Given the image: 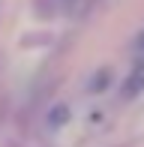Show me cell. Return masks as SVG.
<instances>
[{"label":"cell","mask_w":144,"mask_h":147,"mask_svg":"<svg viewBox=\"0 0 144 147\" xmlns=\"http://www.w3.org/2000/svg\"><path fill=\"white\" fill-rule=\"evenodd\" d=\"M123 99H135L144 93V60H138V63H132V69L126 72V78H123Z\"/></svg>","instance_id":"6da1fadb"},{"label":"cell","mask_w":144,"mask_h":147,"mask_svg":"<svg viewBox=\"0 0 144 147\" xmlns=\"http://www.w3.org/2000/svg\"><path fill=\"white\" fill-rule=\"evenodd\" d=\"M48 123H51V126H63V123H66V108H63V105H60V108H54V111H51V117H48Z\"/></svg>","instance_id":"3957f363"},{"label":"cell","mask_w":144,"mask_h":147,"mask_svg":"<svg viewBox=\"0 0 144 147\" xmlns=\"http://www.w3.org/2000/svg\"><path fill=\"white\" fill-rule=\"evenodd\" d=\"M108 78H111V72H96V78H93V87H90V93H99V87H105L108 84Z\"/></svg>","instance_id":"7a4b0ae2"},{"label":"cell","mask_w":144,"mask_h":147,"mask_svg":"<svg viewBox=\"0 0 144 147\" xmlns=\"http://www.w3.org/2000/svg\"><path fill=\"white\" fill-rule=\"evenodd\" d=\"M135 48H138L141 54H144V30H141V36H138V42H135Z\"/></svg>","instance_id":"277c9868"}]
</instances>
